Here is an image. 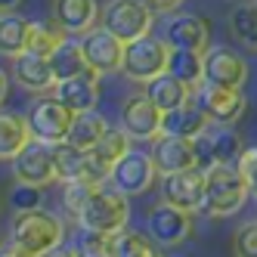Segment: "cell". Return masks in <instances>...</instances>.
Returning <instances> with one entry per match:
<instances>
[{
  "label": "cell",
  "instance_id": "b9f144b4",
  "mask_svg": "<svg viewBox=\"0 0 257 257\" xmlns=\"http://www.w3.org/2000/svg\"><path fill=\"white\" fill-rule=\"evenodd\" d=\"M19 4H22V0H0V13H13Z\"/></svg>",
  "mask_w": 257,
  "mask_h": 257
},
{
  "label": "cell",
  "instance_id": "7bdbcfd3",
  "mask_svg": "<svg viewBox=\"0 0 257 257\" xmlns=\"http://www.w3.org/2000/svg\"><path fill=\"white\" fill-rule=\"evenodd\" d=\"M254 7H257V0H254Z\"/></svg>",
  "mask_w": 257,
  "mask_h": 257
},
{
  "label": "cell",
  "instance_id": "9a60e30c",
  "mask_svg": "<svg viewBox=\"0 0 257 257\" xmlns=\"http://www.w3.org/2000/svg\"><path fill=\"white\" fill-rule=\"evenodd\" d=\"M198 105L205 108V115L214 124H235L238 118L245 115L248 99L242 93V87H214V84H205V87H201V96H198Z\"/></svg>",
  "mask_w": 257,
  "mask_h": 257
},
{
  "label": "cell",
  "instance_id": "ac0fdd59",
  "mask_svg": "<svg viewBox=\"0 0 257 257\" xmlns=\"http://www.w3.org/2000/svg\"><path fill=\"white\" fill-rule=\"evenodd\" d=\"M13 81L25 87L28 93H47V90L56 87L50 68V56H38L31 50H22L19 56H13Z\"/></svg>",
  "mask_w": 257,
  "mask_h": 257
},
{
  "label": "cell",
  "instance_id": "7402d4cb",
  "mask_svg": "<svg viewBox=\"0 0 257 257\" xmlns=\"http://www.w3.org/2000/svg\"><path fill=\"white\" fill-rule=\"evenodd\" d=\"M208 124H211V118L205 115V108L186 102V105H180V108H171V112H164V118H161V134L192 140V137H198L201 131H205Z\"/></svg>",
  "mask_w": 257,
  "mask_h": 257
},
{
  "label": "cell",
  "instance_id": "8fae6325",
  "mask_svg": "<svg viewBox=\"0 0 257 257\" xmlns=\"http://www.w3.org/2000/svg\"><path fill=\"white\" fill-rule=\"evenodd\" d=\"M146 232H149L161 248H174L180 242H186L192 232V214L183 211L171 201H161V205L149 208L146 217Z\"/></svg>",
  "mask_w": 257,
  "mask_h": 257
},
{
  "label": "cell",
  "instance_id": "d4e9b609",
  "mask_svg": "<svg viewBox=\"0 0 257 257\" xmlns=\"http://www.w3.org/2000/svg\"><path fill=\"white\" fill-rule=\"evenodd\" d=\"M31 140L28 131V118L13 115V112H0V161H13L16 152Z\"/></svg>",
  "mask_w": 257,
  "mask_h": 257
},
{
  "label": "cell",
  "instance_id": "9c48e42d",
  "mask_svg": "<svg viewBox=\"0 0 257 257\" xmlns=\"http://www.w3.org/2000/svg\"><path fill=\"white\" fill-rule=\"evenodd\" d=\"M13 177L16 183H31V186H50L56 180L53 168V146L44 140H28L13 158Z\"/></svg>",
  "mask_w": 257,
  "mask_h": 257
},
{
  "label": "cell",
  "instance_id": "4dcf8cb0",
  "mask_svg": "<svg viewBox=\"0 0 257 257\" xmlns=\"http://www.w3.org/2000/svg\"><path fill=\"white\" fill-rule=\"evenodd\" d=\"M62 41H65V31L50 16V22H31L28 25V47L25 50L38 53V56H50V53L56 50Z\"/></svg>",
  "mask_w": 257,
  "mask_h": 257
},
{
  "label": "cell",
  "instance_id": "83f0119b",
  "mask_svg": "<svg viewBox=\"0 0 257 257\" xmlns=\"http://www.w3.org/2000/svg\"><path fill=\"white\" fill-rule=\"evenodd\" d=\"M28 19L16 13H0V56H19L28 47Z\"/></svg>",
  "mask_w": 257,
  "mask_h": 257
},
{
  "label": "cell",
  "instance_id": "cb8c5ba5",
  "mask_svg": "<svg viewBox=\"0 0 257 257\" xmlns=\"http://www.w3.org/2000/svg\"><path fill=\"white\" fill-rule=\"evenodd\" d=\"M105 131H108V121L99 112H81V115L71 118V127H68V137L65 140L71 146H78V149L90 152L105 137Z\"/></svg>",
  "mask_w": 257,
  "mask_h": 257
},
{
  "label": "cell",
  "instance_id": "277c9868",
  "mask_svg": "<svg viewBox=\"0 0 257 257\" xmlns=\"http://www.w3.org/2000/svg\"><path fill=\"white\" fill-rule=\"evenodd\" d=\"M168 56H171V47L164 38H152V34H143V38L124 44V62L121 71L131 81H152L158 78L161 71H168Z\"/></svg>",
  "mask_w": 257,
  "mask_h": 257
},
{
  "label": "cell",
  "instance_id": "5b68a950",
  "mask_svg": "<svg viewBox=\"0 0 257 257\" xmlns=\"http://www.w3.org/2000/svg\"><path fill=\"white\" fill-rule=\"evenodd\" d=\"M99 16H102V25L112 31L115 38H121L124 44L149 34L152 22H155L152 10L146 7L143 0H108Z\"/></svg>",
  "mask_w": 257,
  "mask_h": 257
},
{
  "label": "cell",
  "instance_id": "d590c367",
  "mask_svg": "<svg viewBox=\"0 0 257 257\" xmlns=\"http://www.w3.org/2000/svg\"><path fill=\"white\" fill-rule=\"evenodd\" d=\"M112 238H115V235L84 232L81 245H78V257H115V251H112Z\"/></svg>",
  "mask_w": 257,
  "mask_h": 257
},
{
  "label": "cell",
  "instance_id": "7c38bea8",
  "mask_svg": "<svg viewBox=\"0 0 257 257\" xmlns=\"http://www.w3.org/2000/svg\"><path fill=\"white\" fill-rule=\"evenodd\" d=\"M161 198L171 201V205L183 208V211H201V201H205V171L198 168H186L177 174H164L161 177Z\"/></svg>",
  "mask_w": 257,
  "mask_h": 257
},
{
  "label": "cell",
  "instance_id": "3957f363",
  "mask_svg": "<svg viewBox=\"0 0 257 257\" xmlns=\"http://www.w3.org/2000/svg\"><path fill=\"white\" fill-rule=\"evenodd\" d=\"M10 238L38 257V254L65 242V223L56 214H47L41 208L38 211H22V214H16L13 223H10Z\"/></svg>",
  "mask_w": 257,
  "mask_h": 257
},
{
  "label": "cell",
  "instance_id": "8d00e7d4",
  "mask_svg": "<svg viewBox=\"0 0 257 257\" xmlns=\"http://www.w3.org/2000/svg\"><path fill=\"white\" fill-rule=\"evenodd\" d=\"M235 168H238V174L245 177L248 189L257 195V146H251V149H242V155H238V161H235Z\"/></svg>",
  "mask_w": 257,
  "mask_h": 257
},
{
  "label": "cell",
  "instance_id": "d6986e66",
  "mask_svg": "<svg viewBox=\"0 0 257 257\" xmlns=\"http://www.w3.org/2000/svg\"><path fill=\"white\" fill-rule=\"evenodd\" d=\"M152 143H155L152 161H155V171H158L161 177H164V174L186 171V168H195V149H192V140L158 134Z\"/></svg>",
  "mask_w": 257,
  "mask_h": 257
},
{
  "label": "cell",
  "instance_id": "836d02e7",
  "mask_svg": "<svg viewBox=\"0 0 257 257\" xmlns=\"http://www.w3.org/2000/svg\"><path fill=\"white\" fill-rule=\"evenodd\" d=\"M10 208L16 214L22 211H38L41 201H44V186H31V183H19V186H13V192L7 195Z\"/></svg>",
  "mask_w": 257,
  "mask_h": 257
},
{
  "label": "cell",
  "instance_id": "603a6c76",
  "mask_svg": "<svg viewBox=\"0 0 257 257\" xmlns=\"http://www.w3.org/2000/svg\"><path fill=\"white\" fill-rule=\"evenodd\" d=\"M50 68H53V78L56 81H65V78H75L81 71H87V59H84V47H81V38L75 34H65V41L50 53Z\"/></svg>",
  "mask_w": 257,
  "mask_h": 257
},
{
  "label": "cell",
  "instance_id": "d6a6232c",
  "mask_svg": "<svg viewBox=\"0 0 257 257\" xmlns=\"http://www.w3.org/2000/svg\"><path fill=\"white\" fill-rule=\"evenodd\" d=\"M93 183H87V180H68L65 186H62V208L71 214V217H78L81 208L90 201V195H93Z\"/></svg>",
  "mask_w": 257,
  "mask_h": 257
},
{
  "label": "cell",
  "instance_id": "f546056e",
  "mask_svg": "<svg viewBox=\"0 0 257 257\" xmlns=\"http://www.w3.org/2000/svg\"><path fill=\"white\" fill-rule=\"evenodd\" d=\"M168 71L174 78L186 81L189 87L205 84V53H198V50H171Z\"/></svg>",
  "mask_w": 257,
  "mask_h": 257
},
{
  "label": "cell",
  "instance_id": "e0dca14e",
  "mask_svg": "<svg viewBox=\"0 0 257 257\" xmlns=\"http://www.w3.org/2000/svg\"><path fill=\"white\" fill-rule=\"evenodd\" d=\"M53 96H56L68 112H75V115L93 112L96 102H99V75L93 68H87V71H81V75H75V78L56 81V93H53Z\"/></svg>",
  "mask_w": 257,
  "mask_h": 257
},
{
  "label": "cell",
  "instance_id": "30bf717a",
  "mask_svg": "<svg viewBox=\"0 0 257 257\" xmlns=\"http://www.w3.org/2000/svg\"><path fill=\"white\" fill-rule=\"evenodd\" d=\"M81 47H84V59L96 75H115L121 71L124 62V41L115 38L105 25H93L90 31L81 34Z\"/></svg>",
  "mask_w": 257,
  "mask_h": 257
},
{
  "label": "cell",
  "instance_id": "ab89813d",
  "mask_svg": "<svg viewBox=\"0 0 257 257\" xmlns=\"http://www.w3.org/2000/svg\"><path fill=\"white\" fill-rule=\"evenodd\" d=\"M38 257H78V248H68V245L62 242V245L50 248V251H44V254H38Z\"/></svg>",
  "mask_w": 257,
  "mask_h": 257
},
{
  "label": "cell",
  "instance_id": "60d3db41",
  "mask_svg": "<svg viewBox=\"0 0 257 257\" xmlns=\"http://www.w3.org/2000/svg\"><path fill=\"white\" fill-rule=\"evenodd\" d=\"M7 93H10V78H7V71L0 68V105L7 102Z\"/></svg>",
  "mask_w": 257,
  "mask_h": 257
},
{
  "label": "cell",
  "instance_id": "ba28073f",
  "mask_svg": "<svg viewBox=\"0 0 257 257\" xmlns=\"http://www.w3.org/2000/svg\"><path fill=\"white\" fill-rule=\"evenodd\" d=\"M28 131L34 140H44V143H59L68 137V127H71V118L75 112H68V108L56 99V96H41L38 102H31L28 108Z\"/></svg>",
  "mask_w": 257,
  "mask_h": 257
},
{
  "label": "cell",
  "instance_id": "5bb4252c",
  "mask_svg": "<svg viewBox=\"0 0 257 257\" xmlns=\"http://www.w3.org/2000/svg\"><path fill=\"white\" fill-rule=\"evenodd\" d=\"M161 118L164 112L146 93L124 99L121 105V127L131 134V140H155L161 134Z\"/></svg>",
  "mask_w": 257,
  "mask_h": 257
},
{
  "label": "cell",
  "instance_id": "4fadbf2b",
  "mask_svg": "<svg viewBox=\"0 0 257 257\" xmlns=\"http://www.w3.org/2000/svg\"><path fill=\"white\" fill-rule=\"evenodd\" d=\"M248 81V62L242 53L229 47H208L205 50V84L214 87H242Z\"/></svg>",
  "mask_w": 257,
  "mask_h": 257
},
{
  "label": "cell",
  "instance_id": "7a4b0ae2",
  "mask_svg": "<svg viewBox=\"0 0 257 257\" xmlns=\"http://www.w3.org/2000/svg\"><path fill=\"white\" fill-rule=\"evenodd\" d=\"M78 226L84 232H96V235H118L127 220H131V208H127V195L118 192L112 183H99L90 195V201L81 208L75 217Z\"/></svg>",
  "mask_w": 257,
  "mask_h": 257
},
{
  "label": "cell",
  "instance_id": "e575fe53",
  "mask_svg": "<svg viewBox=\"0 0 257 257\" xmlns=\"http://www.w3.org/2000/svg\"><path fill=\"white\" fill-rule=\"evenodd\" d=\"M232 254L235 257H257V220H248L232 235Z\"/></svg>",
  "mask_w": 257,
  "mask_h": 257
},
{
  "label": "cell",
  "instance_id": "f35d334b",
  "mask_svg": "<svg viewBox=\"0 0 257 257\" xmlns=\"http://www.w3.org/2000/svg\"><path fill=\"white\" fill-rule=\"evenodd\" d=\"M0 257H34V254L25 251L19 242H13V238H10V242H0Z\"/></svg>",
  "mask_w": 257,
  "mask_h": 257
},
{
  "label": "cell",
  "instance_id": "44dd1931",
  "mask_svg": "<svg viewBox=\"0 0 257 257\" xmlns=\"http://www.w3.org/2000/svg\"><path fill=\"white\" fill-rule=\"evenodd\" d=\"M146 96H149L161 112H171V108H180V105L192 102V87L186 81L174 78L171 71H161L158 78L146 81Z\"/></svg>",
  "mask_w": 257,
  "mask_h": 257
},
{
  "label": "cell",
  "instance_id": "6da1fadb",
  "mask_svg": "<svg viewBox=\"0 0 257 257\" xmlns=\"http://www.w3.org/2000/svg\"><path fill=\"white\" fill-rule=\"evenodd\" d=\"M248 195H251V189H248L245 177L238 174L235 161H217L205 171V201H201L205 214L229 217L235 211H242Z\"/></svg>",
  "mask_w": 257,
  "mask_h": 257
},
{
  "label": "cell",
  "instance_id": "4316f807",
  "mask_svg": "<svg viewBox=\"0 0 257 257\" xmlns=\"http://www.w3.org/2000/svg\"><path fill=\"white\" fill-rule=\"evenodd\" d=\"M112 251H115V257H164L161 245L149 232L127 229V226L112 238Z\"/></svg>",
  "mask_w": 257,
  "mask_h": 257
},
{
  "label": "cell",
  "instance_id": "52a82bcc",
  "mask_svg": "<svg viewBox=\"0 0 257 257\" xmlns=\"http://www.w3.org/2000/svg\"><path fill=\"white\" fill-rule=\"evenodd\" d=\"M192 149H195V164L201 171H208L217 161H238L245 146H242V137L229 131V124H220V127L208 124L198 137H192Z\"/></svg>",
  "mask_w": 257,
  "mask_h": 257
},
{
  "label": "cell",
  "instance_id": "74e56055",
  "mask_svg": "<svg viewBox=\"0 0 257 257\" xmlns=\"http://www.w3.org/2000/svg\"><path fill=\"white\" fill-rule=\"evenodd\" d=\"M143 4L152 10V16H168L183 4V0H143Z\"/></svg>",
  "mask_w": 257,
  "mask_h": 257
},
{
  "label": "cell",
  "instance_id": "f1b7e54d",
  "mask_svg": "<svg viewBox=\"0 0 257 257\" xmlns=\"http://www.w3.org/2000/svg\"><path fill=\"white\" fill-rule=\"evenodd\" d=\"M124 152H131V134H127L124 127H121V131H112V127H108L105 137H102L87 155H90V161H96L99 168L108 174V171L115 168V161H118Z\"/></svg>",
  "mask_w": 257,
  "mask_h": 257
},
{
  "label": "cell",
  "instance_id": "1f68e13d",
  "mask_svg": "<svg viewBox=\"0 0 257 257\" xmlns=\"http://www.w3.org/2000/svg\"><path fill=\"white\" fill-rule=\"evenodd\" d=\"M229 31L235 34L242 44L248 47H257V7H238L232 13V19H229Z\"/></svg>",
  "mask_w": 257,
  "mask_h": 257
},
{
  "label": "cell",
  "instance_id": "2e32d148",
  "mask_svg": "<svg viewBox=\"0 0 257 257\" xmlns=\"http://www.w3.org/2000/svg\"><path fill=\"white\" fill-rule=\"evenodd\" d=\"M164 41H168L171 50L205 53L211 47V22L201 19V16H192V13L174 16V19H168V25H164Z\"/></svg>",
  "mask_w": 257,
  "mask_h": 257
},
{
  "label": "cell",
  "instance_id": "8992f818",
  "mask_svg": "<svg viewBox=\"0 0 257 257\" xmlns=\"http://www.w3.org/2000/svg\"><path fill=\"white\" fill-rule=\"evenodd\" d=\"M155 177H158V171H155L152 152H140V149L124 152L115 161V168L108 171V183H112L118 192H124L127 198L149 192L155 186Z\"/></svg>",
  "mask_w": 257,
  "mask_h": 257
},
{
  "label": "cell",
  "instance_id": "484cf974",
  "mask_svg": "<svg viewBox=\"0 0 257 257\" xmlns=\"http://www.w3.org/2000/svg\"><path fill=\"white\" fill-rule=\"evenodd\" d=\"M53 168H56V180L68 183V180H84L87 171V152L71 146L68 140L53 143Z\"/></svg>",
  "mask_w": 257,
  "mask_h": 257
},
{
  "label": "cell",
  "instance_id": "ee69618b",
  "mask_svg": "<svg viewBox=\"0 0 257 257\" xmlns=\"http://www.w3.org/2000/svg\"><path fill=\"white\" fill-rule=\"evenodd\" d=\"M164 257H168V254H164Z\"/></svg>",
  "mask_w": 257,
  "mask_h": 257
},
{
  "label": "cell",
  "instance_id": "f6af8a7d",
  "mask_svg": "<svg viewBox=\"0 0 257 257\" xmlns=\"http://www.w3.org/2000/svg\"><path fill=\"white\" fill-rule=\"evenodd\" d=\"M0 198H4V195H0Z\"/></svg>",
  "mask_w": 257,
  "mask_h": 257
},
{
  "label": "cell",
  "instance_id": "ffe728a7",
  "mask_svg": "<svg viewBox=\"0 0 257 257\" xmlns=\"http://www.w3.org/2000/svg\"><path fill=\"white\" fill-rule=\"evenodd\" d=\"M53 19L65 34L81 38L84 31H90L99 19V4L96 0H53Z\"/></svg>",
  "mask_w": 257,
  "mask_h": 257
}]
</instances>
